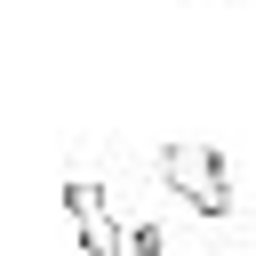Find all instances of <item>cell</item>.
<instances>
[{
    "instance_id": "cell-1",
    "label": "cell",
    "mask_w": 256,
    "mask_h": 256,
    "mask_svg": "<svg viewBox=\"0 0 256 256\" xmlns=\"http://www.w3.org/2000/svg\"><path fill=\"white\" fill-rule=\"evenodd\" d=\"M160 184H168L192 216H232V176H224L216 144H192V136L160 144Z\"/></svg>"
},
{
    "instance_id": "cell-2",
    "label": "cell",
    "mask_w": 256,
    "mask_h": 256,
    "mask_svg": "<svg viewBox=\"0 0 256 256\" xmlns=\"http://www.w3.org/2000/svg\"><path fill=\"white\" fill-rule=\"evenodd\" d=\"M64 216H72L80 256H120V248H128V232L112 224V208H104V192H96L88 176H72V184H64Z\"/></svg>"
}]
</instances>
